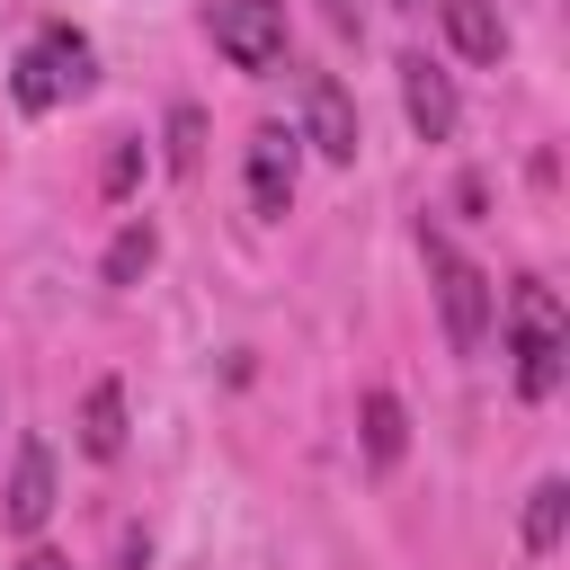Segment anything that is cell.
<instances>
[{
	"mask_svg": "<svg viewBox=\"0 0 570 570\" xmlns=\"http://www.w3.org/2000/svg\"><path fill=\"white\" fill-rule=\"evenodd\" d=\"M508 356H517V392H525V401H552V392H561L570 321H561V294L534 285V276L508 285Z\"/></svg>",
	"mask_w": 570,
	"mask_h": 570,
	"instance_id": "1",
	"label": "cell"
},
{
	"mask_svg": "<svg viewBox=\"0 0 570 570\" xmlns=\"http://www.w3.org/2000/svg\"><path fill=\"white\" fill-rule=\"evenodd\" d=\"M419 249H428V276H436V312H445V347L454 356H472L481 338H490V276L454 249V240H436V232H419Z\"/></svg>",
	"mask_w": 570,
	"mask_h": 570,
	"instance_id": "2",
	"label": "cell"
},
{
	"mask_svg": "<svg viewBox=\"0 0 570 570\" xmlns=\"http://www.w3.org/2000/svg\"><path fill=\"white\" fill-rule=\"evenodd\" d=\"M9 89H18V107H27V116H45V107L80 98V89H89V36H80V27H45V36L18 53Z\"/></svg>",
	"mask_w": 570,
	"mask_h": 570,
	"instance_id": "3",
	"label": "cell"
},
{
	"mask_svg": "<svg viewBox=\"0 0 570 570\" xmlns=\"http://www.w3.org/2000/svg\"><path fill=\"white\" fill-rule=\"evenodd\" d=\"M205 27L232 71H276L285 62V0H205Z\"/></svg>",
	"mask_w": 570,
	"mask_h": 570,
	"instance_id": "4",
	"label": "cell"
},
{
	"mask_svg": "<svg viewBox=\"0 0 570 570\" xmlns=\"http://www.w3.org/2000/svg\"><path fill=\"white\" fill-rule=\"evenodd\" d=\"M321 160H356V98L330 80V71H303V134Z\"/></svg>",
	"mask_w": 570,
	"mask_h": 570,
	"instance_id": "5",
	"label": "cell"
},
{
	"mask_svg": "<svg viewBox=\"0 0 570 570\" xmlns=\"http://www.w3.org/2000/svg\"><path fill=\"white\" fill-rule=\"evenodd\" d=\"M294 169H303L294 134H285V125H258V134H249V205H258L267 223L294 205Z\"/></svg>",
	"mask_w": 570,
	"mask_h": 570,
	"instance_id": "6",
	"label": "cell"
},
{
	"mask_svg": "<svg viewBox=\"0 0 570 570\" xmlns=\"http://www.w3.org/2000/svg\"><path fill=\"white\" fill-rule=\"evenodd\" d=\"M401 107H410V125H419L428 142H445V134H454V116H463V107H454V80H445L428 53H410V62H401Z\"/></svg>",
	"mask_w": 570,
	"mask_h": 570,
	"instance_id": "7",
	"label": "cell"
},
{
	"mask_svg": "<svg viewBox=\"0 0 570 570\" xmlns=\"http://www.w3.org/2000/svg\"><path fill=\"white\" fill-rule=\"evenodd\" d=\"M45 517H53V445H45V436H27V445H18V463H9V525H18V534H36Z\"/></svg>",
	"mask_w": 570,
	"mask_h": 570,
	"instance_id": "8",
	"label": "cell"
},
{
	"mask_svg": "<svg viewBox=\"0 0 570 570\" xmlns=\"http://www.w3.org/2000/svg\"><path fill=\"white\" fill-rule=\"evenodd\" d=\"M436 18H445V36H454V53H463V62H499V53H508L499 0H436Z\"/></svg>",
	"mask_w": 570,
	"mask_h": 570,
	"instance_id": "9",
	"label": "cell"
},
{
	"mask_svg": "<svg viewBox=\"0 0 570 570\" xmlns=\"http://www.w3.org/2000/svg\"><path fill=\"white\" fill-rule=\"evenodd\" d=\"M80 454H98V463L125 454V392L116 383H89V401H80Z\"/></svg>",
	"mask_w": 570,
	"mask_h": 570,
	"instance_id": "10",
	"label": "cell"
},
{
	"mask_svg": "<svg viewBox=\"0 0 570 570\" xmlns=\"http://www.w3.org/2000/svg\"><path fill=\"white\" fill-rule=\"evenodd\" d=\"M401 445H410V410L392 392H365V463L383 472V463H401Z\"/></svg>",
	"mask_w": 570,
	"mask_h": 570,
	"instance_id": "11",
	"label": "cell"
},
{
	"mask_svg": "<svg viewBox=\"0 0 570 570\" xmlns=\"http://www.w3.org/2000/svg\"><path fill=\"white\" fill-rule=\"evenodd\" d=\"M561 525H570V481H534V499H525V552H552Z\"/></svg>",
	"mask_w": 570,
	"mask_h": 570,
	"instance_id": "12",
	"label": "cell"
},
{
	"mask_svg": "<svg viewBox=\"0 0 570 570\" xmlns=\"http://www.w3.org/2000/svg\"><path fill=\"white\" fill-rule=\"evenodd\" d=\"M151 258H160L151 223H125V232H116V249H107V285H134V276H142Z\"/></svg>",
	"mask_w": 570,
	"mask_h": 570,
	"instance_id": "13",
	"label": "cell"
},
{
	"mask_svg": "<svg viewBox=\"0 0 570 570\" xmlns=\"http://www.w3.org/2000/svg\"><path fill=\"white\" fill-rule=\"evenodd\" d=\"M196 160H205V116H196V107H169V169L187 178Z\"/></svg>",
	"mask_w": 570,
	"mask_h": 570,
	"instance_id": "14",
	"label": "cell"
},
{
	"mask_svg": "<svg viewBox=\"0 0 570 570\" xmlns=\"http://www.w3.org/2000/svg\"><path fill=\"white\" fill-rule=\"evenodd\" d=\"M134 169H142V142H116V151H107V196H125Z\"/></svg>",
	"mask_w": 570,
	"mask_h": 570,
	"instance_id": "15",
	"label": "cell"
},
{
	"mask_svg": "<svg viewBox=\"0 0 570 570\" xmlns=\"http://www.w3.org/2000/svg\"><path fill=\"white\" fill-rule=\"evenodd\" d=\"M18 570H71V561H62V552H27Z\"/></svg>",
	"mask_w": 570,
	"mask_h": 570,
	"instance_id": "16",
	"label": "cell"
},
{
	"mask_svg": "<svg viewBox=\"0 0 570 570\" xmlns=\"http://www.w3.org/2000/svg\"><path fill=\"white\" fill-rule=\"evenodd\" d=\"M330 9V27H356V0H321Z\"/></svg>",
	"mask_w": 570,
	"mask_h": 570,
	"instance_id": "17",
	"label": "cell"
},
{
	"mask_svg": "<svg viewBox=\"0 0 570 570\" xmlns=\"http://www.w3.org/2000/svg\"><path fill=\"white\" fill-rule=\"evenodd\" d=\"M392 9H410V0H392Z\"/></svg>",
	"mask_w": 570,
	"mask_h": 570,
	"instance_id": "18",
	"label": "cell"
}]
</instances>
